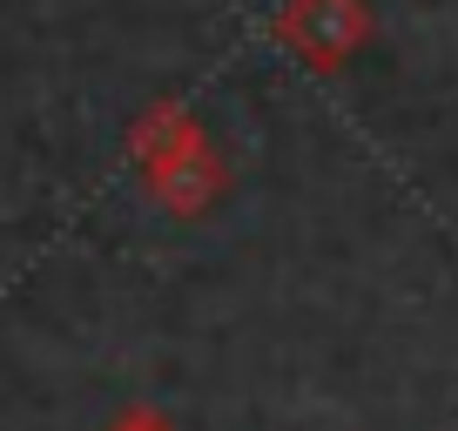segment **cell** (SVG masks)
<instances>
[{
    "label": "cell",
    "mask_w": 458,
    "mask_h": 431,
    "mask_svg": "<svg viewBox=\"0 0 458 431\" xmlns=\"http://www.w3.org/2000/svg\"><path fill=\"white\" fill-rule=\"evenodd\" d=\"M114 431H169V418H162V411H122Z\"/></svg>",
    "instance_id": "2"
},
{
    "label": "cell",
    "mask_w": 458,
    "mask_h": 431,
    "mask_svg": "<svg viewBox=\"0 0 458 431\" xmlns=\"http://www.w3.org/2000/svg\"><path fill=\"white\" fill-rule=\"evenodd\" d=\"M364 34H371V21L358 0H290L284 14V41L303 47V61H317V68H337Z\"/></svg>",
    "instance_id": "1"
}]
</instances>
